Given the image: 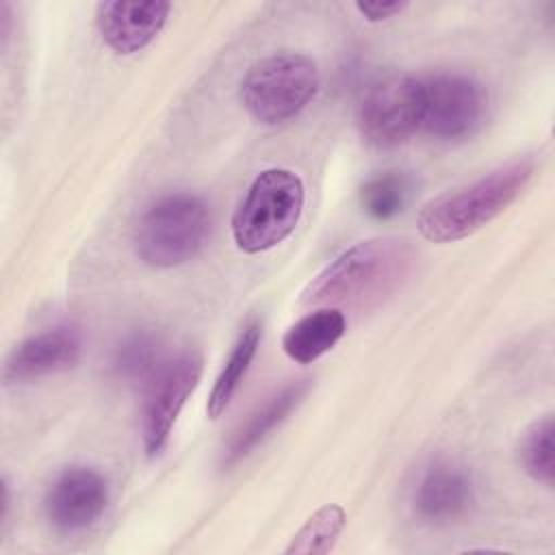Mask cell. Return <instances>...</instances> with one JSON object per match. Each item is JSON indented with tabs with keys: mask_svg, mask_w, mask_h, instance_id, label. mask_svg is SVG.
I'll return each mask as SVG.
<instances>
[{
	"mask_svg": "<svg viewBox=\"0 0 555 555\" xmlns=\"http://www.w3.org/2000/svg\"><path fill=\"white\" fill-rule=\"evenodd\" d=\"M414 260V245L403 236L360 241L312 278L301 293V301L323 308L375 301L408 278Z\"/></svg>",
	"mask_w": 555,
	"mask_h": 555,
	"instance_id": "6da1fadb",
	"label": "cell"
},
{
	"mask_svg": "<svg viewBox=\"0 0 555 555\" xmlns=\"http://www.w3.org/2000/svg\"><path fill=\"white\" fill-rule=\"evenodd\" d=\"M531 173L533 163L518 158L462 189L427 202L416 217L421 236L431 243H453L470 236L522 193Z\"/></svg>",
	"mask_w": 555,
	"mask_h": 555,
	"instance_id": "7a4b0ae2",
	"label": "cell"
},
{
	"mask_svg": "<svg viewBox=\"0 0 555 555\" xmlns=\"http://www.w3.org/2000/svg\"><path fill=\"white\" fill-rule=\"evenodd\" d=\"M304 210V182L291 169H264L254 178L232 215V236L241 251L260 254L295 230Z\"/></svg>",
	"mask_w": 555,
	"mask_h": 555,
	"instance_id": "3957f363",
	"label": "cell"
},
{
	"mask_svg": "<svg viewBox=\"0 0 555 555\" xmlns=\"http://www.w3.org/2000/svg\"><path fill=\"white\" fill-rule=\"evenodd\" d=\"M210 230V212L193 193H171L154 202L134 232L137 256L156 269H171L195 258Z\"/></svg>",
	"mask_w": 555,
	"mask_h": 555,
	"instance_id": "277c9868",
	"label": "cell"
},
{
	"mask_svg": "<svg viewBox=\"0 0 555 555\" xmlns=\"http://www.w3.org/2000/svg\"><path fill=\"white\" fill-rule=\"evenodd\" d=\"M317 91V63L297 52L264 56L241 80V102L260 124H280L299 115Z\"/></svg>",
	"mask_w": 555,
	"mask_h": 555,
	"instance_id": "5b68a950",
	"label": "cell"
},
{
	"mask_svg": "<svg viewBox=\"0 0 555 555\" xmlns=\"http://www.w3.org/2000/svg\"><path fill=\"white\" fill-rule=\"evenodd\" d=\"M421 78L388 74L366 87L358 102L356 121L362 139L373 147H397L421 130Z\"/></svg>",
	"mask_w": 555,
	"mask_h": 555,
	"instance_id": "8992f818",
	"label": "cell"
},
{
	"mask_svg": "<svg viewBox=\"0 0 555 555\" xmlns=\"http://www.w3.org/2000/svg\"><path fill=\"white\" fill-rule=\"evenodd\" d=\"M421 128L438 139H460L475 132L488 108L481 82L464 74H434L421 78Z\"/></svg>",
	"mask_w": 555,
	"mask_h": 555,
	"instance_id": "52a82bcc",
	"label": "cell"
},
{
	"mask_svg": "<svg viewBox=\"0 0 555 555\" xmlns=\"http://www.w3.org/2000/svg\"><path fill=\"white\" fill-rule=\"evenodd\" d=\"M202 364V353L186 349L154 373L145 395L141 423L143 447L150 457L160 455L167 447L182 405L199 384Z\"/></svg>",
	"mask_w": 555,
	"mask_h": 555,
	"instance_id": "ba28073f",
	"label": "cell"
},
{
	"mask_svg": "<svg viewBox=\"0 0 555 555\" xmlns=\"http://www.w3.org/2000/svg\"><path fill=\"white\" fill-rule=\"evenodd\" d=\"M108 503L106 479L87 466L61 470L46 490L43 512L52 527L72 533L93 525Z\"/></svg>",
	"mask_w": 555,
	"mask_h": 555,
	"instance_id": "9c48e42d",
	"label": "cell"
},
{
	"mask_svg": "<svg viewBox=\"0 0 555 555\" xmlns=\"http://www.w3.org/2000/svg\"><path fill=\"white\" fill-rule=\"evenodd\" d=\"M80 356L82 334L78 327L59 325L20 343L4 362V379L17 384L61 373L76 366Z\"/></svg>",
	"mask_w": 555,
	"mask_h": 555,
	"instance_id": "30bf717a",
	"label": "cell"
},
{
	"mask_svg": "<svg viewBox=\"0 0 555 555\" xmlns=\"http://www.w3.org/2000/svg\"><path fill=\"white\" fill-rule=\"evenodd\" d=\"M169 11L171 4L165 0L100 2L95 9V24L113 52L134 54L158 37Z\"/></svg>",
	"mask_w": 555,
	"mask_h": 555,
	"instance_id": "8fae6325",
	"label": "cell"
},
{
	"mask_svg": "<svg viewBox=\"0 0 555 555\" xmlns=\"http://www.w3.org/2000/svg\"><path fill=\"white\" fill-rule=\"evenodd\" d=\"M475 503L470 475L451 462H434L416 483L414 509L427 522H453Z\"/></svg>",
	"mask_w": 555,
	"mask_h": 555,
	"instance_id": "7c38bea8",
	"label": "cell"
},
{
	"mask_svg": "<svg viewBox=\"0 0 555 555\" xmlns=\"http://www.w3.org/2000/svg\"><path fill=\"white\" fill-rule=\"evenodd\" d=\"M308 390V382H293L269 397L256 412L249 414L245 423L232 434L223 451V466H232L245 455H249L288 414L291 410L304 399Z\"/></svg>",
	"mask_w": 555,
	"mask_h": 555,
	"instance_id": "4fadbf2b",
	"label": "cell"
},
{
	"mask_svg": "<svg viewBox=\"0 0 555 555\" xmlns=\"http://www.w3.org/2000/svg\"><path fill=\"white\" fill-rule=\"evenodd\" d=\"M345 334V317L338 308H319L295 321L282 336L284 353L299 362L310 364L327 353Z\"/></svg>",
	"mask_w": 555,
	"mask_h": 555,
	"instance_id": "5bb4252c",
	"label": "cell"
},
{
	"mask_svg": "<svg viewBox=\"0 0 555 555\" xmlns=\"http://www.w3.org/2000/svg\"><path fill=\"white\" fill-rule=\"evenodd\" d=\"M260 336H262V327L258 321H251L249 325L243 327V332L238 334L223 369L219 371L215 384H212V390L208 395V403H206V412L210 418H219L225 408L230 405L232 397L236 395L238 386L243 384L247 371H249V364L258 351V345H260Z\"/></svg>",
	"mask_w": 555,
	"mask_h": 555,
	"instance_id": "9a60e30c",
	"label": "cell"
},
{
	"mask_svg": "<svg viewBox=\"0 0 555 555\" xmlns=\"http://www.w3.org/2000/svg\"><path fill=\"white\" fill-rule=\"evenodd\" d=\"M553 434L555 425L551 416L533 421L518 440V462L522 470L538 483L553 486L555 462H553Z\"/></svg>",
	"mask_w": 555,
	"mask_h": 555,
	"instance_id": "2e32d148",
	"label": "cell"
},
{
	"mask_svg": "<svg viewBox=\"0 0 555 555\" xmlns=\"http://www.w3.org/2000/svg\"><path fill=\"white\" fill-rule=\"evenodd\" d=\"M410 180L399 171H386L360 189V204L364 212L377 221L397 217L410 197Z\"/></svg>",
	"mask_w": 555,
	"mask_h": 555,
	"instance_id": "e0dca14e",
	"label": "cell"
},
{
	"mask_svg": "<svg viewBox=\"0 0 555 555\" xmlns=\"http://www.w3.org/2000/svg\"><path fill=\"white\" fill-rule=\"evenodd\" d=\"M345 525V509L340 505H323L319 507L306 525L295 533L286 553H327Z\"/></svg>",
	"mask_w": 555,
	"mask_h": 555,
	"instance_id": "ac0fdd59",
	"label": "cell"
},
{
	"mask_svg": "<svg viewBox=\"0 0 555 555\" xmlns=\"http://www.w3.org/2000/svg\"><path fill=\"white\" fill-rule=\"evenodd\" d=\"M156 360H158L156 340L150 334H134L119 345L115 356V369L124 377H141L154 371Z\"/></svg>",
	"mask_w": 555,
	"mask_h": 555,
	"instance_id": "d6986e66",
	"label": "cell"
},
{
	"mask_svg": "<svg viewBox=\"0 0 555 555\" xmlns=\"http://www.w3.org/2000/svg\"><path fill=\"white\" fill-rule=\"evenodd\" d=\"M408 4L405 2H358L356 9L369 22H384L399 15Z\"/></svg>",
	"mask_w": 555,
	"mask_h": 555,
	"instance_id": "ffe728a7",
	"label": "cell"
}]
</instances>
